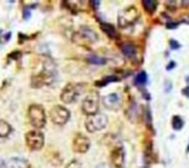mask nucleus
<instances>
[{"mask_svg":"<svg viewBox=\"0 0 189 168\" xmlns=\"http://www.w3.org/2000/svg\"><path fill=\"white\" fill-rule=\"evenodd\" d=\"M54 75H56L54 65L49 60H44V61H42V70L36 71L31 76V87L39 88L45 84H49Z\"/></svg>","mask_w":189,"mask_h":168,"instance_id":"obj_1","label":"nucleus"},{"mask_svg":"<svg viewBox=\"0 0 189 168\" xmlns=\"http://www.w3.org/2000/svg\"><path fill=\"white\" fill-rule=\"evenodd\" d=\"M85 85L82 83H69L65 85V88L61 92V101L64 103H73L75 101H78V98L80 97V94L84 92Z\"/></svg>","mask_w":189,"mask_h":168,"instance_id":"obj_2","label":"nucleus"},{"mask_svg":"<svg viewBox=\"0 0 189 168\" xmlns=\"http://www.w3.org/2000/svg\"><path fill=\"white\" fill-rule=\"evenodd\" d=\"M27 116H29L30 124H31L34 128L40 129L45 126V122H47L45 111L42 105H38V103L30 105L29 110H27Z\"/></svg>","mask_w":189,"mask_h":168,"instance_id":"obj_3","label":"nucleus"},{"mask_svg":"<svg viewBox=\"0 0 189 168\" xmlns=\"http://www.w3.org/2000/svg\"><path fill=\"white\" fill-rule=\"evenodd\" d=\"M106 126H108V116L105 114H94L88 116L87 120H85V129L88 132H98L102 131Z\"/></svg>","mask_w":189,"mask_h":168,"instance_id":"obj_4","label":"nucleus"},{"mask_svg":"<svg viewBox=\"0 0 189 168\" xmlns=\"http://www.w3.org/2000/svg\"><path fill=\"white\" fill-rule=\"evenodd\" d=\"M137 18H139V11L136 7L124 8L118 14V25L121 27H128V26L134 25Z\"/></svg>","mask_w":189,"mask_h":168,"instance_id":"obj_5","label":"nucleus"},{"mask_svg":"<svg viewBox=\"0 0 189 168\" xmlns=\"http://www.w3.org/2000/svg\"><path fill=\"white\" fill-rule=\"evenodd\" d=\"M98 107H100V98H98L97 92L89 93L87 97L84 98L83 105H82V110L84 114H87L88 116L94 115L98 113Z\"/></svg>","mask_w":189,"mask_h":168,"instance_id":"obj_6","label":"nucleus"},{"mask_svg":"<svg viewBox=\"0 0 189 168\" xmlns=\"http://www.w3.org/2000/svg\"><path fill=\"white\" fill-rule=\"evenodd\" d=\"M26 144L30 150H40L44 146V135L39 131V129H33L29 131L25 136Z\"/></svg>","mask_w":189,"mask_h":168,"instance_id":"obj_7","label":"nucleus"},{"mask_svg":"<svg viewBox=\"0 0 189 168\" xmlns=\"http://www.w3.org/2000/svg\"><path fill=\"white\" fill-rule=\"evenodd\" d=\"M49 116L54 124H57V126H64V124H66L69 122V119H70V111L61 105H56L51 109Z\"/></svg>","mask_w":189,"mask_h":168,"instance_id":"obj_8","label":"nucleus"},{"mask_svg":"<svg viewBox=\"0 0 189 168\" xmlns=\"http://www.w3.org/2000/svg\"><path fill=\"white\" fill-rule=\"evenodd\" d=\"M74 40H83V44H87V43H96L98 40V36L96 31L89 26H83L74 34Z\"/></svg>","mask_w":189,"mask_h":168,"instance_id":"obj_9","label":"nucleus"},{"mask_svg":"<svg viewBox=\"0 0 189 168\" xmlns=\"http://www.w3.org/2000/svg\"><path fill=\"white\" fill-rule=\"evenodd\" d=\"M89 146H91V141L83 133H76L75 137L73 139V150L75 153H79V154L87 153Z\"/></svg>","mask_w":189,"mask_h":168,"instance_id":"obj_10","label":"nucleus"},{"mask_svg":"<svg viewBox=\"0 0 189 168\" xmlns=\"http://www.w3.org/2000/svg\"><path fill=\"white\" fill-rule=\"evenodd\" d=\"M102 103L109 110H119L122 106V100L118 93H110L102 98Z\"/></svg>","mask_w":189,"mask_h":168,"instance_id":"obj_11","label":"nucleus"},{"mask_svg":"<svg viewBox=\"0 0 189 168\" xmlns=\"http://www.w3.org/2000/svg\"><path fill=\"white\" fill-rule=\"evenodd\" d=\"M124 160H126L124 149H123V146L118 145L117 148L113 150V153H111V162H113V166L115 168H123Z\"/></svg>","mask_w":189,"mask_h":168,"instance_id":"obj_12","label":"nucleus"},{"mask_svg":"<svg viewBox=\"0 0 189 168\" xmlns=\"http://www.w3.org/2000/svg\"><path fill=\"white\" fill-rule=\"evenodd\" d=\"M121 50H122V54L126 58H134L136 56V47L132 43H124V44H122Z\"/></svg>","mask_w":189,"mask_h":168,"instance_id":"obj_13","label":"nucleus"},{"mask_svg":"<svg viewBox=\"0 0 189 168\" xmlns=\"http://www.w3.org/2000/svg\"><path fill=\"white\" fill-rule=\"evenodd\" d=\"M8 168H29V162L22 158H12L7 164Z\"/></svg>","mask_w":189,"mask_h":168,"instance_id":"obj_14","label":"nucleus"},{"mask_svg":"<svg viewBox=\"0 0 189 168\" xmlns=\"http://www.w3.org/2000/svg\"><path fill=\"white\" fill-rule=\"evenodd\" d=\"M12 132V127L11 124L5 122V120H0V137L4 139V137H8Z\"/></svg>","mask_w":189,"mask_h":168,"instance_id":"obj_15","label":"nucleus"},{"mask_svg":"<svg viewBox=\"0 0 189 168\" xmlns=\"http://www.w3.org/2000/svg\"><path fill=\"white\" fill-rule=\"evenodd\" d=\"M143 7H144V9L147 11L148 13H154L156 12V9H157V7H158V3L157 2H154V0H144L143 3Z\"/></svg>","mask_w":189,"mask_h":168,"instance_id":"obj_16","label":"nucleus"},{"mask_svg":"<svg viewBox=\"0 0 189 168\" xmlns=\"http://www.w3.org/2000/svg\"><path fill=\"white\" fill-rule=\"evenodd\" d=\"M101 29H102V31H104L109 38H115V36H117V31H115V29H114L113 25H110V23H101Z\"/></svg>","mask_w":189,"mask_h":168,"instance_id":"obj_17","label":"nucleus"},{"mask_svg":"<svg viewBox=\"0 0 189 168\" xmlns=\"http://www.w3.org/2000/svg\"><path fill=\"white\" fill-rule=\"evenodd\" d=\"M147 81H148V75H147V72L145 71H140L135 78V84L136 85H145L147 84Z\"/></svg>","mask_w":189,"mask_h":168,"instance_id":"obj_18","label":"nucleus"},{"mask_svg":"<svg viewBox=\"0 0 189 168\" xmlns=\"http://www.w3.org/2000/svg\"><path fill=\"white\" fill-rule=\"evenodd\" d=\"M87 61L89 63H93V65H105L106 63V60L102 58V57H98L97 54H91L87 58Z\"/></svg>","mask_w":189,"mask_h":168,"instance_id":"obj_19","label":"nucleus"},{"mask_svg":"<svg viewBox=\"0 0 189 168\" xmlns=\"http://www.w3.org/2000/svg\"><path fill=\"white\" fill-rule=\"evenodd\" d=\"M183 127H184V120L181 119V116L175 115L172 118V128L175 131H180Z\"/></svg>","mask_w":189,"mask_h":168,"instance_id":"obj_20","label":"nucleus"},{"mask_svg":"<svg viewBox=\"0 0 189 168\" xmlns=\"http://www.w3.org/2000/svg\"><path fill=\"white\" fill-rule=\"evenodd\" d=\"M118 80H119L118 76H114V75L106 76L104 80H101V83H97V85H98V87H102V85H106V84H109V83H113V81H118Z\"/></svg>","mask_w":189,"mask_h":168,"instance_id":"obj_21","label":"nucleus"},{"mask_svg":"<svg viewBox=\"0 0 189 168\" xmlns=\"http://www.w3.org/2000/svg\"><path fill=\"white\" fill-rule=\"evenodd\" d=\"M132 115H135V120H137V105L136 103H132L128 109V113H127V116L130 118V120H132Z\"/></svg>","mask_w":189,"mask_h":168,"instance_id":"obj_22","label":"nucleus"},{"mask_svg":"<svg viewBox=\"0 0 189 168\" xmlns=\"http://www.w3.org/2000/svg\"><path fill=\"white\" fill-rule=\"evenodd\" d=\"M65 168H83V166L80 164L79 160H71V162L67 163Z\"/></svg>","mask_w":189,"mask_h":168,"instance_id":"obj_23","label":"nucleus"},{"mask_svg":"<svg viewBox=\"0 0 189 168\" xmlns=\"http://www.w3.org/2000/svg\"><path fill=\"white\" fill-rule=\"evenodd\" d=\"M145 120H147V124L149 127H152V115H150V110L147 109L145 110Z\"/></svg>","mask_w":189,"mask_h":168,"instance_id":"obj_24","label":"nucleus"},{"mask_svg":"<svg viewBox=\"0 0 189 168\" xmlns=\"http://www.w3.org/2000/svg\"><path fill=\"white\" fill-rule=\"evenodd\" d=\"M170 48L171 49H179L180 48V44L176 40H174V39H171V40H170Z\"/></svg>","mask_w":189,"mask_h":168,"instance_id":"obj_25","label":"nucleus"},{"mask_svg":"<svg viewBox=\"0 0 189 168\" xmlns=\"http://www.w3.org/2000/svg\"><path fill=\"white\" fill-rule=\"evenodd\" d=\"M23 18L25 20L30 18V9H29V8H25V9H23Z\"/></svg>","mask_w":189,"mask_h":168,"instance_id":"obj_26","label":"nucleus"},{"mask_svg":"<svg viewBox=\"0 0 189 168\" xmlns=\"http://www.w3.org/2000/svg\"><path fill=\"white\" fill-rule=\"evenodd\" d=\"M171 88H172V84H171V81H166V84H165V90H166V92H170Z\"/></svg>","mask_w":189,"mask_h":168,"instance_id":"obj_27","label":"nucleus"},{"mask_svg":"<svg viewBox=\"0 0 189 168\" xmlns=\"http://www.w3.org/2000/svg\"><path fill=\"white\" fill-rule=\"evenodd\" d=\"M96 168H111L110 164H108V163H100V164H97Z\"/></svg>","mask_w":189,"mask_h":168,"instance_id":"obj_28","label":"nucleus"},{"mask_svg":"<svg viewBox=\"0 0 189 168\" xmlns=\"http://www.w3.org/2000/svg\"><path fill=\"white\" fill-rule=\"evenodd\" d=\"M178 26V22H169L167 23V29H175Z\"/></svg>","mask_w":189,"mask_h":168,"instance_id":"obj_29","label":"nucleus"},{"mask_svg":"<svg viewBox=\"0 0 189 168\" xmlns=\"http://www.w3.org/2000/svg\"><path fill=\"white\" fill-rule=\"evenodd\" d=\"M183 94H184V96H187V97L189 98V85H188L187 88H184V89H183Z\"/></svg>","mask_w":189,"mask_h":168,"instance_id":"obj_30","label":"nucleus"},{"mask_svg":"<svg viewBox=\"0 0 189 168\" xmlns=\"http://www.w3.org/2000/svg\"><path fill=\"white\" fill-rule=\"evenodd\" d=\"M89 4H91V5H92L93 8H97L98 5H100V2H91Z\"/></svg>","mask_w":189,"mask_h":168,"instance_id":"obj_31","label":"nucleus"},{"mask_svg":"<svg viewBox=\"0 0 189 168\" xmlns=\"http://www.w3.org/2000/svg\"><path fill=\"white\" fill-rule=\"evenodd\" d=\"M172 67H175V62H170V65H169V66H167L166 69H167V71H169V70H171Z\"/></svg>","mask_w":189,"mask_h":168,"instance_id":"obj_32","label":"nucleus"},{"mask_svg":"<svg viewBox=\"0 0 189 168\" xmlns=\"http://www.w3.org/2000/svg\"><path fill=\"white\" fill-rule=\"evenodd\" d=\"M0 168H4V160L3 159H0Z\"/></svg>","mask_w":189,"mask_h":168,"instance_id":"obj_33","label":"nucleus"},{"mask_svg":"<svg viewBox=\"0 0 189 168\" xmlns=\"http://www.w3.org/2000/svg\"><path fill=\"white\" fill-rule=\"evenodd\" d=\"M187 153H189V146H188V148H187Z\"/></svg>","mask_w":189,"mask_h":168,"instance_id":"obj_34","label":"nucleus"}]
</instances>
